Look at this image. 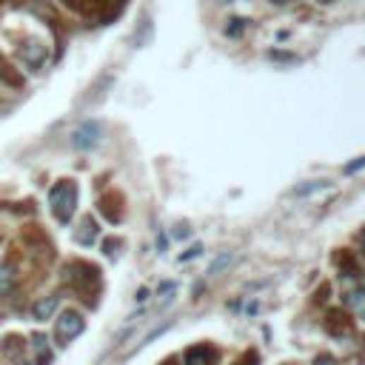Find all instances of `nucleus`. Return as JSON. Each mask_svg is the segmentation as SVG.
I'll list each match as a JSON object with an SVG mask.
<instances>
[{
    "label": "nucleus",
    "instance_id": "nucleus-1",
    "mask_svg": "<svg viewBox=\"0 0 365 365\" xmlns=\"http://www.w3.org/2000/svg\"><path fill=\"white\" fill-rule=\"evenodd\" d=\"M49 205L57 223H68L78 208V183L75 180H57V186L49 191Z\"/></svg>",
    "mask_w": 365,
    "mask_h": 365
},
{
    "label": "nucleus",
    "instance_id": "nucleus-2",
    "mask_svg": "<svg viewBox=\"0 0 365 365\" xmlns=\"http://www.w3.org/2000/svg\"><path fill=\"white\" fill-rule=\"evenodd\" d=\"M83 328H86V323H83V317H80L78 311H63V314L57 317V325H54V340H57L60 345H68L75 337L83 334Z\"/></svg>",
    "mask_w": 365,
    "mask_h": 365
},
{
    "label": "nucleus",
    "instance_id": "nucleus-3",
    "mask_svg": "<svg viewBox=\"0 0 365 365\" xmlns=\"http://www.w3.org/2000/svg\"><path fill=\"white\" fill-rule=\"evenodd\" d=\"M66 274H68V280H75V285L80 291H89L92 285L97 288V282H100V271L92 263H71L66 268Z\"/></svg>",
    "mask_w": 365,
    "mask_h": 365
},
{
    "label": "nucleus",
    "instance_id": "nucleus-4",
    "mask_svg": "<svg viewBox=\"0 0 365 365\" xmlns=\"http://www.w3.org/2000/svg\"><path fill=\"white\" fill-rule=\"evenodd\" d=\"M100 137H103V128L95 120H86V123H80L75 128V145L78 149H95V145L100 143Z\"/></svg>",
    "mask_w": 365,
    "mask_h": 365
},
{
    "label": "nucleus",
    "instance_id": "nucleus-5",
    "mask_svg": "<svg viewBox=\"0 0 365 365\" xmlns=\"http://www.w3.org/2000/svg\"><path fill=\"white\" fill-rule=\"evenodd\" d=\"M18 57L29 66V68H40L43 63H46V57H49V52H46V46L40 43V40H26L20 49H18Z\"/></svg>",
    "mask_w": 365,
    "mask_h": 365
},
{
    "label": "nucleus",
    "instance_id": "nucleus-6",
    "mask_svg": "<svg viewBox=\"0 0 365 365\" xmlns=\"http://www.w3.org/2000/svg\"><path fill=\"white\" fill-rule=\"evenodd\" d=\"M0 351L12 365H26V342L20 334H6L4 342H0Z\"/></svg>",
    "mask_w": 365,
    "mask_h": 365
},
{
    "label": "nucleus",
    "instance_id": "nucleus-7",
    "mask_svg": "<svg viewBox=\"0 0 365 365\" xmlns=\"http://www.w3.org/2000/svg\"><path fill=\"white\" fill-rule=\"evenodd\" d=\"M97 234H100L97 223L92 220V217H83L80 226H78V232H75V240H78L80 246H92V243L97 240Z\"/></svg>",
    "mask_w": 365,
    "mask_h": 365
},
{
    "label": "nucleus",
    "instance_id": "nucleus-8",
    "mask_svg": "<svg viewBox=\"0 0 365 365\" xmlns=\"http://www.w3.org/2000/svg\"><path fill=\"white\" fill-rule=\"evenodd\" d=\"M57 306H60V297H43V300H37L35 303V309H32V314H35V320H52V314L57 311Z\"/></svg>",
    "mask_w": 365,
    "mask_h": 365
},
{
    "label": "nucleus",
    "instance_id": "nucleus-9",
    "mask_svg": "<svg viewBox=\"0 0 365 365\" xmlns=\"http://www.w3.org/2000/svg\"><path fill=\"white\" fill-rule=\"evenodd\" d=\"M211 362H214V351L205 345H194L186 354V365H211Z\"/></svg>",
    "mask_w": 365,
    "mask_h": 365
},
{
    "label": "nucleus",
    "instance_id": "nucleus-10",
    "mask_svg": "<svg viewBox=\"0 0 365 365\" xmlns=\"http://www.w3.org/2000/svg\"><path fill=\"white\" fill-rule=\"evenodd\" d=\"M32 348L37 351V365H49V359H52V354H49V340H46V334H35L32 337Z\"/></svg>",
    "mask_w": 365,
    "mask_h": 365
},
{
    "label": "nucleus",
    "instance_id": "nucleus-11",
    "mask_svg": "<svg viewBox=\"0 0 365 365\" xmlns=\"http://www.w3.org/2000/svg\"><path fill=\"white\" fill-rule=\"evenodd\" d=\"M15 285V271L9 263H0V294H9Z\"/></svg>",
    "mask_w": 365,
    "mask_h": 365
},
{
    "label": "nucleus",
    "instance_id": "nucleus-12",
    "mask_svg": "<svg viewBox=\"0 0 365 365\" xmlns=\"http://www.w3.org/2000/svg\"><path fill=\"white\" fill-rule=\"evenodd\" d=\"M232 263V254H220V257H217L214 263H211V268H208V274H217V271H220V268H226Z\"/></svg>",
    "mask_w": 365,
    "mask_h": 365
},
{
    "label": "nucleus",
    "instance_id": "nucleus-13",
    "mask_svg": "<svg viewBox=\"0 0 365 365\" xmlns=\"http://www.w3.org/2000/svg\"><path fill=\"white\" fill-rule=\"evenodd\" d=\"M103 249H106V254H109V257H114V254H117V249H120V240H106V243H103Z\"/></svg>",
    "mask_w": 365,
    "mask_h": 365
},
{
    "label": "nucleus",
    "instance_id": "nucleus-14",
    "mask_svg": "<svg viewBox=\"0 0 365 365\" xmlns=\"http://www.w3.org/2000/svg\"><path fill=\"white\" fill-rule=\"evenodd\" d=\"M314 189H323V183H311V186H303V189H297V197H306V194H311Z\"/></svg>",
    "mask_w": 365,
    "mask_h": 365
},
{
    "label": "nucleus",
    "instance_id": "nucleus-15",
    "mask_svg": "<svg viewBox=\"0 0 365 365\" xmlns=\"http://www.w3.org/2000/svg\"><path fill=\"white\" fill-rule=\"evenodd\" d=\"M232 23H234V26H232V29H226V32H229L232 37H237V35L243 32V20H232Z\"/></svg>",
    "mask_w": 365,
    "mask_h": 365
},
{
    "label": "nucleus",
    "instance_id": "nucleus-16",
    "mask_svg": "<svg viewBox=\"0 0 365 365\" xmlns=\"http://www.w3.org/2000/svg\"><path fill=\"white\" fill-rule=\"evenodd\" d=\"M362 166H365V157H357V163H351V166H348L345 172L351 174V172H357V169H362Z\"/></svg>",
    "mask_w": 365,
    "mask_h": 365
},
{
    "label": "nucleus",
    "instance_id": "nucleus-17",
    "mask_svg": "<svg viewBox=\"0 0 365 365\" xmlns=\"http://www.w3.org/2000/svg\"><path fill=\"white\" fill-rule=\"evenodd\" d=\"M359 243H362V254H365V232L359 234Z\"/></svg>",
    "mask_w": 365,
    "mask_h": 365
}]
</instances>
